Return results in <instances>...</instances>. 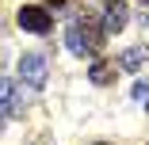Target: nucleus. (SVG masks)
I'll list each match as a JSON object with an SVG mask.
<instances>
[{
    "instance_id": "obj_9",
    "label": "nucleus",
    "mask_w": 149,
    "mask_h": 145,
    "mask_svg": "<svg viewBox=\"0 0 149 145\" xmlns=\"http://www.w3.org/2000/svg\"><path fill=\"white\" fill-rule=\"evenodd\" d=\"M50 4H54V8H61V4H69V0H50Z\"/></svg>"
},
{
    "instance_id": "obj_8",
    "label": "nucleus",
    "mask_w": 149,
    "mask_h": 145,
    "mask_svg": "<svg viewBox=\"0 0 149 145\" xmlns=\"http://www.w3.org/2000/svg\"><path fill=\"white\" fill-rule=\"evenodd\" d=\"M130 96H134L138 103H149V84H141V80H138L134 88H130Z\"/></svg>"
},
{
    "instance_id": "obj_3",
    "label": "nucleus",
    "mask_w": 149,
    "mask_h": 145,
    "mask_svg": "<svg viewBox=\"0 0 149 145\" xmlns=\"http://www.w3.org/2000/svg\"><path fill=\"white\" fill-rule=\"evenodd\" d=\"M15 23L23 27V31H31V35H46L50 27H54V15L42 8V4H23L15 12Z\"/></svg>"
},
{
    "instance_id": "obj_2",
    "label": "nucleus",
    "mask_w": 149,
    "mask_h": 145,
    "mask_svg": "<svg viewBox=\"0 0 149 145\" xmlns=\"http://www.w3.org/2000/svg\"><path fill=\"white\" fill-rule=\"evenodd\" d=\"M19 80L31 84V88H46V80H50L46 57H42V53H23V57H19Z\"/></svg>"
},
{
    "instance_id": "obj_5",
    "label": "nucleus",
    "mask_w": 149,
    "mask_h": 145,
    "mask_svg": "<svg viewBox=\"0 0 149 145\" xmlns=\"http://www.w3.org/2000/svg\"><path fill=\"white\" fill-rule=\"evenodd\" d=\"M19 111H23V103L15 96V84L12 80H0V126H4L8 114H19Z\"/></svg>"
},
{
    "instance_id": "obj_1",
    "label": "nucleus",
    "mask_w": 149,
    "mask_h": 145,
    "mask_svg": "<svg viewBox=\"0 0 149 145\" xmlns=\"http://www.w3.org/2000/svg\"><path fill=\"white\" fill-rule=\"evenodd\" d=\"M103 31H92V27H84L80 19L77 23H69V31H65V42H69V50L77 53V57H96L100 50H103Z\"/></svg>"
},
{
    "instance_id": "obj_7",
    "label": "nucleus",
    "mask_w": 149,
    "mask_h": 145,
    "mask_svg": "<svg viewBox=\"0 0 149 145\" xmlns=\"http://www.w3.org/2000/svg\"><path fill=\"white\" fill-rule=\"evenodd\" d=\"M118 73H115V65L111 61H96L92 69H88V80H92V84H111Z\"/></svg>"
},
{
    "instance_id": "obj_6",
    "label": "nucleus",
    "mask_w": 149,
    "mask_h": 145,
    "mask_svg": "<svg viewBox=\"0 0 149 145\" xmlns=\"http://www.w3.org/2000/svg\"><path fill=\"white\" fill-rule=\"evenodd\" d=\"M145 61H149V46H145V42H141V46H130V50L118 53V69H126V73L145 69Z\"/></svg>"
},
{
    "instance_id": "obj_4",
    "label": "nucleus",
    "mask_w": 149,
    "mask_h": 145,
    "mask_svg": "<svg viewBox=\"0 0 149 145\" xmlns=\"http://www.w3.org/2000/svg\"><path fill=\"white\" fill-rule=\"evenodd\" d=\"M130 8L123 4V0H103V8H100V23H103V35H118L126 27V15Z\"/></svg>"
}]
</instances>
